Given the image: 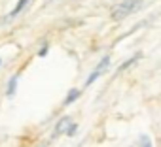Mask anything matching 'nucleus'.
Instances as JSON below:
<instances>
[{
	"label": "nucleus",
	"instance_id": "f257e3e1",
	"mask_svg": "<svg viewBox=\"0 0 161 147\" xmlns=\"http://www.w3.org/2000/svg\"><path fill=\"white\" fill-rule=\"evenodd\" d=\"M140 4H142V0H121L119 4H116V6L112 8L110 17H112L114 21H123L125 17H129L131 13H135V12L140 8Z\"/></svg>",
	"mask_w": 161,
	"mask_h": 147
},
{
	"label": "nucleus",
	"instance_id": "f03ea898",
	"mask_svg": "<svg viewBox=\"0 0 161 147\" xmlns=\"http://www.w3.org/2000/svg\"><path fill=\"white\" fill-rule=\"evenodd\" d=\"M110 62H112V57L110 55H104L99 62H97V66L93 68V72L89 74V76H87V79H86V83H84V87H91L101 76H103V74L108 70V66H110Z\"/></svg>",
	"mask_w": 161,
	"mask_h": 147
},
{
	"label": "nucleus",
	"instance_id": "7ed1b4c3",
	"mask_svg": "<svg viewBox=\"0 0 161 147\" xmlns=\"http://www.w3.org/2000/svg\"><path fill=\"white\" fill-rule=\"evenodd\" d=\"M29 2L31 0H17V4L14 6V10L8 13V15H4L2 17V21H0V25H4V23H10V21H14L15 17H19L25 10H27V6H29Z\"/></svg>",
	"mask_w": 161,
	"mask_h": 147
},
{
	"label": "nucleus",
	"instance_id": "20e7f679",
	"mask_svg": "<svg viewBox=\"0 0 161 147\" xmlns=\"http://www.w3.org/2000/svg\"><path fill=\"white\" fill-rule=\"evenodd\" d=\"M19 79H21V74L19 72H15L14 76L8 79V83H6V91H4V94H6V98H14L15 94H17V87H19Z\"/></svg>",
	"mask_w": 161,
	"mask_h": 147
},
{
	"label": "nucleus",
	"instance_id": "39448f33",
	"mask_svg": "<svg viewBox=\"0 0 161 147\" xmlns=\"http://www.w3.org/2000/svg\"><path fill=\"white\" fill-rule=\"evenodd\" d=\"M72 121H74V119H72L70 115H63V117L55 123V126H53V138L63 136V134L66 132V128H68V124H70Z\"/></svg>",
	"mask_w": 161,
	"mask_h": 147
},
{
	"label": "nucleus",
	"instance_id": "423d86ee",
	"mask_svg": "<svg viewBox=\"0 0 161 147\" xmlns=\"http://www.w3.org/2000/svg\"><path fill=\"white\" fill-rule=\"evenodd\" d=\"M80 96H82V91L80 89H68V93H66V96H64V100H63V106H70V104H74Z\"/></svg>",
	"mask_w": 161,
	"mask_h": 147
},
{
	"label": "nucleus",
	"instance_id": "0eeeda50",
	"mask_svg": "<svg viewBox=\"0 0 161 147\" xmlns=\"http://www.w3.org/2000/svg\"><path fill=\"white\" fill-rule=\"evenodd\" d=\"M140 57H142V53H135L133 57H129L127 60H123V62L118 66V72H125V70H129L135 62H138V60H140Z\"/></svg>",
	"mask_w": 161,
	"mask_h": 147
},
{
	"label": "nucleus",
	"instance_id": "6e6552de",
	"mask_svg": "<svg viewBox=\"0 0 161 147\" xmlns=\"http://www.w3.org/2000/svg\"><path fill=\"white\" fill-rule=\"evenodd\" d=\"M47 53H49V42H47V40H44V42L40 43L38 51H36V57L44 58V57H47Z\"/></svg>",
	"mask_w": 161,
	"mask_h": 147
},
{
	"label": "nucleus",
	"instance_id": "1a4fd4ad",
	"mask_svg": "<svg viewBox=\"0 0 161 147\" xmlns=\"http://www.w3.org/2000/svg\"><path fill=\"white\" fill-rule=\"evenodd\" d=\"M78 128H80V126H78V123H76V121H72V123L68 124V128H66L64 136H68V138H74V136L78 134Z\"/></svg>",
	"mask_w": 161,
	"mask_h": 147
},
{
	"label": "nucleus",
	"instance_id": "9d476101",
	"mask_svg": "<svg viewBox=\"0 0 161 147\" xmlns=\"http://www.w3.org/2000/svg\"><path fill=\"white\" fill-rule=\"evenodd\" d=\"M138 143H140V145H144V147H152V139H150L146 134H142V136L138 138Z\"/></svg>",
	"mask_w": 161,
	"mask_h": 147
},
{
	"label": "nucleus",
	"instance_id": "9b49d317",
	"mask_svg": "<svg viewBox=\"0 0 161 147\" xmlns=\"http://www.w3.org/2000/svg\"><path fill=\"white\" fill-rule=\"evenodd\" d=\"M0 66H2V57H0Z\"/></svg>",
	"mask_w": 161,
	"mask_h": 147
},
{
	"label": "nucleus",
	"instance_id": "f8f14e48",
	"mask_svg": "<svg viewBox=\"0 0 161 147\" xmlns=\"http://www.w3.org/2000/svg\"><path fill=\"white\" fill-rule=\"evenodd\" d=\"M49 2H53V0H49Z\"/></svg>",
	"mask_w": 161,
	"mask_h": 147
}]
</instances>
